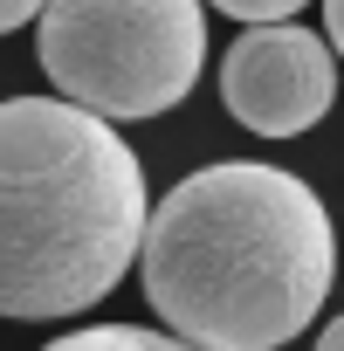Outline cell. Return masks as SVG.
<instances>
[{"instance_id": "4", "label": "cell", "mask_w": 344, "mask_h": 351, "mask_svg": "<svg viewBox=\"0 0 344 351\" xmlns=\"http://www.w3.org/2000/svg\"><path fill=\"white\" fill-rule=\"evenodd\" d=\"M337 49L296 21H262L221 56V104L255 138H296L337 104Z\"/></svg>"}, {"instance_id": "7", "label": "cell", "mask_w": 344, "mask_h": 351, "mask_svg": "<svg viewBox=\"0 0 344 351\" xmlns=\"http://www.w3.org/2000/svg\"><path fill=\"white\" fill-rule=\"evenodd\" d=\"M35 14H49V0H0V35H14V28L35 21Z\"/></svg>"}, {"instance_id": "6", "label": "cell", "mask_w": 344, "mask_h": 351, "mask_svg": "<svg viewBox=\"0 0 344 351\" xmlns=\"http://www.w3.org/2000/svg\"><path fill=\"white\" fill-rule=\"evenodd\" d=\"M207 8H221V14H234V21L262 28V21H289L296 8H310V0H207Z\"/></svg>"}, {"instance_id": "9", "label": "cell", "mask_w": 344, "mask_h": 351, "mask_svg": "<svg viewBox=\"0 0 344 351\" xmlns=\"http://www.w3.org/2000/svg\"><path fill=\"white\" fill-rule=\"evenodd\" d=\"M317 351H344V317H330V324L317 330Z\"/></svg>"}, {"instance_id": "3", "label": "cell", "mask_w": 344, "mask_h": 351, "mask_svg": "<svg viewBox=\"0 0 344 351\" xmlns=\"http://www.w3.org/2000/svg\"><path fill=\"white\" fill-rule=\"evenodd\" d=\"M42 69L110 124L165 117L207 69V0H49Z\"/></svg>"}, {"instance_id": "2", "label": "cell", "mask_w": 344, "mask_h": 351, "mask_svg": "<svg viewBox=\"0 0 344 351\" xmlns=\"http://www.w3.org/2000/svg\"><path fill=\"white\" fill-rule=\"evenodd\" d=\"M145 158L69 97L0 104V317L56 324L103 303L145 248Z\"/></svg>"}, {"instance_id": "5", "label": "cell", "mask_w": 344, "mask_h": 351, "mask_svg": "<svg viewBox=\"0 0 344 351\" xmlns=\"http://www.w3.org/2000/svg\"><path fill=\"white\" fill-rule=\"evenodd\" d=\"M42 351H200V344L172 337V330H138V324H90V330H69Z\"/></svg>"}, {"instance_id": "8", "label": "cell", "mask_w": 344, "mask_h": 351, "mask_svg": "<svg viewBox=\"0 0 344 351\" xmlns=\"http://www.w3.org/2000/svg\"><path fill=\"white\" fill-rule=\"evenodd\" d=\"M323 28H330V49L344 56V0H323Z\"/></svg>"}, {"instance_id": "1", "label": "cell", "mask_w": 344, "mask_h": 351, "mask_svg": "<svg viewBox=\"0 0 344 351\" xmlns=\"http://www.w3.org/2000/svg\"><path fill=\"white\" fill-rule=\"evenodd\" d=\"M138 276L172 337L200 351H275L317 324L337 282V228L289 165L221 158L151 207Z\"/></svg>"}]
</instances>
